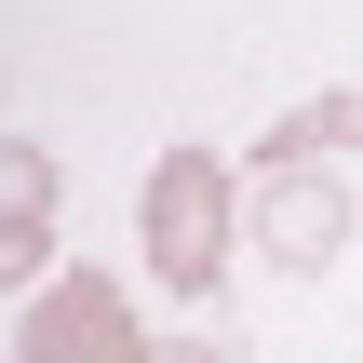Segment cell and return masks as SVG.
<instances>
[{"label": "cell", "mask_w": 363, "mask_h": 363, "mask_svg": "<svg viewBox=\"0 0 363 363\" xmlns=\"http://www.w3.org/2000/svg\"><path fill=\"white\" fill-rule=\"evenodd\" d=\"M135 242H148V283L202 310V296L229 283V242H242V189H229V162H216V148H162L148 189H135Z\"/></svg>", "instance_id": "1"}, {"label": "cell", "mask_w": 363, "mask_h": 363, "mask_svg": "<svg viewBox=\"0 0 363 363\" xmlns=\"http://www.w3.org/2000/svg\"><path fill=\"white\" fill-rule=\"evenodd\" d=\"M162 337L135 323V296L108 283V269H54V283H27V310H13V363H148Z\"/></svg>", "instance_id": "2"}, {"label": "cell", "mask_w": 363, "mask_h": 363, "mask_svg": "<svg viewBox=\"0 0 363 363\" xmlns=\"http://www.w3.org/2000/svg\"><path fill=\"white\" fill-rule=\"evenodd\" d=\"M242 229H256L269 269H337V256H350V189H337L323 162H269L256 202H242Z\"/></svg>", "instance_id": "3"}, {"label": "cell", "mask_w": 363, "mask_h": 363, "mask_svg": "<svg viewBox=\"0 0 363 363\" xmlns=\"http://www.w3.org/2000/svg\"><path fill=\"white\" fill-rule=\"evenodd\" d=\"M0 189H13V229H0V283H54V148H0Z\"/></svg>", "instance_id": "4"}, {"label": "cell", "mask_w": 363, "mask_h": 363, "mask_svg": "<svg viewBox=\"0 0 363 363\" xmlns=\"http://www.w3.org/2000/svg\"><path fill=\"white\" fill-rule=\"evenodd\" d=\"M337 148H363V94H296V108L256 135V175H269V162H337Z\"/></svg>", "instance_id": "5"}, {"label": "cell", "mask_w": 363, "mask_h": 363, "mask_svg": "<svg viewBox=\"0 0 363 363\" xmlns=\"http://www.w3.org/2000/svg\"><path fill=\"white\" fill-rule=\"evenodd\" d=\"M148 363H229V350H216V337H162Z\"/></svg>", "instance_id": "6"}]
</instances>
